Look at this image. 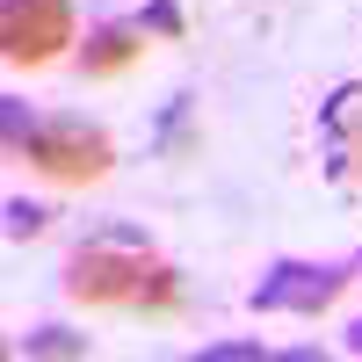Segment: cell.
I'll return each instance as SVG.
<instances>
[{"label":"cell","instance_id":"obj_10","mask_svg":"<svg viewBox=\"0 0 362 362\" xmlns=\"http://www.w3.org/2000/svg\"><path fill=\"white\" fill-rule=\"evenodd\" d=\"M341 348H348V355H362V319L348 326V341H341Z\"/></svg>","mask_w":362,"mask_h":362},{"label":"cell","instance_id":"obj_5","mask_svg":"<svg viewBox=\"0 0 362 362\" xmlns=\"http://www.w3.org/2000/svg\"><path fill=\"white\" fill-rule=\"evenodd\" d=\"M145 58V22H102L80 44V80H116Z\"/></svg>","mask_w":362,"mask_h":362},{"label":"cell","instance_id":"obj_9","mask_svg":"<svg viewBox=\"0 0 362 362\" xmlns=\"http://www.w3.org/2000/svg\"><path fill=\"white\" fill-rule=\"evenodd\" d=\"M261 355H268L261 341H203L196 348V362H261Z\"/></svg>","mask_w":362,"mask_h":362},{"label":"cell","instance_id":"obj_1","mask_svg":"<svg viewBox=\"0 0 362 362\" xmlns=\"http://www.w3.org/2000/svg\"><path fill=\"white\" fill-rule=\"evenodd\" d=\"M66 297L73 305H124V312H174L181 305V276L153 254V239L109 225V232H95V239L73 247Z\"/></svg>","mask_w":362,"mask_h":362},{"label":"cell","instance_id":"obj_3","mask_svg":"<svg viewBox=\"0 0 362 362\" xmlns=\"http://www.w3.org/2000/svg\"><path fill=\"white\" fill-rule=\"evenodd\" d=\"M355 283L348 261H268L254 283V312H283V319H319L334 297Z\"/></svg>","mask_w":362,"mask_h":362},{"label":"cell","instance_id":"obj_11","mask_svg":"<svg viewBox=\"0 0 362 362\" xmlns=\"http://www.w3.org/2000/svg\"><path fill=\"white\" fill-rule=\"evenodd\" d=\"M355 261H362V254H355Z\"/></svg>","mask_w":362,"mask_h":362},{"label":"cell","instance_id":"obj_2","mask_svg":"<svg viewBox=\"0 0 362 362\" xmlns=\"http://www.w3.org/2000/svg\"><path fill=\"white\" fill-rule=\"evenodd\" d=\"M0 131H8V153L15 160H29L37 174H51V181H73V189H87V181H102L116 167L109 131L87 124V116H29V102L8 95Z\"/></svg>","mask_w":362,"mask_h":362},{"label":"cell","instance_id":"obj_7","mask_svg":"<svg viewBox=\"0 0 362 362\" xmlns=\"http://www.w3.org/2000/svg\"><path fill=\"white\" fill-rule=\"evenodd\" d=\"M15 355H95V348H87V334H66V326H37V334H29Z\"/></svg>","mask_w":362,"mask_h":362},{"label":"cell","instance_id":"obj_6","mask_svg":"<svg viewBox=\"0 0 362 362\" xmlns=\"http://www.w3.org/2000/svg\"><path fill=\"white\" fill-rule=\"evenodd\" d=\"M326 153H334V174L362 181V87H341L326 102Z\"/></svg>","mask_w":362,"mask_h":362},{"label":"cell","instance_id":"obj_4","mask_svg":"<svg viewBox=\"0 0 362 362\" xmlns=\"http://www.w3.org/2000/svg\"><path fill=\"white\" fill-rule=\"evenodd\" d=\"M66 44H73V0H0L8 66H51Z\"/></svg>","mask_w":362,"mask_h":362},{"label":"cell","instance_id":"obj_8","mask_svg":"<svg viewBox=\"0 0 362 362\" xmlns=\"http://www.w3.org/2000/svg\"><path fill=\"white\" fill-rule=\"evenodd\" d=\"M44 225H51V210H44V203H22V196L8 203V239H37Z\"/></svg>","mask_w":362,"mask_h":362}]
</instances>
